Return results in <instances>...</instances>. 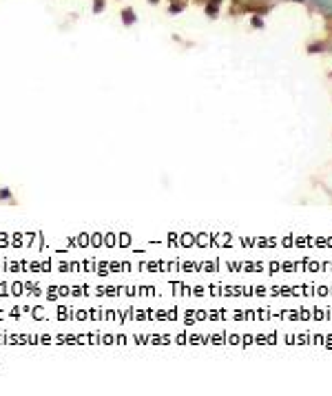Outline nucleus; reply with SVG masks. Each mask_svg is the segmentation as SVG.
<instances>
[{
    "label": "nucleus",
    "mask_w": 332,
    "mask_h": 396,
    "mask_svg": "<svg viewBox=\"0 0 332 396\" xmlns=\"http://www.w3.org/2000/svg\"><path fill=\"white\" fill-rule=\"evenodd\" d=\"M317 5H319L326 13H330V16H332V0H317Z\"/></svg>",
    "instance_id": "f257e3e1"
}]
</instances>
